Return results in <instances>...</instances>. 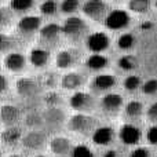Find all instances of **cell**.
Segmentation results:
<instances>
[{"label":"cell","instance_id":"d4e9b609","mask_svg":"<svg viewBox=\"0 0 157 157\" xmlns=\"http://www.w3.org/2000/svg\"><path fill=\"white\" fill-rule=\"evenodd\" d=\"M35 6V0H10V7L11 10L17 11V13H24L28 11Z\"/></svg>","mask_w":157,"mask_h":157},{"label":"cell","instance_id":"60d3db41","mask_svg":"<svg viewBox=\"0 0 157 157\" xmlns=\"http://www.w3.org/2000/svg\"><path fill=\"white\" fill-rule=\"evenodd\" d=\"M141 26H142V29H144V30H149V29H152L153 24H152V22H144Z\"/></svg>","mask_w":157,"mask_h":157},{"label":"cell","instance_id":"d6a6232c","mask_svg":"<svg viewBox=\"0 0 157 157\" xmlns=\"http://www.w3.org/2000/svg\"><path fill=\"white\" fill-rule=\"evenodd\" d=\"M57 11V2L55 0H44L40 4V13L44 15H52Z\"/></svg>","mask_w":157,"mask_h":157},{"label":"cell","instance_id":"e575fe53","mask_svg":"<svg viewBox=\"0 0 157 157\" xmlns=\"http://www.w3.org/2000/svg\"><path fill=\"white\" fill-rule=\"evenodd\" d=\"M146 117H147V120L149 121H152V123H157V102L155 103H152V105L147 108V110H146Z\"/></svg>","mask_w":157,"mask_h":157},{"label":"cell","instance_id":"ee69618b","mask_svg":"<svg viewBox=\"0 0 157 157\" xmlns=\"http://www.w3.org/2000/svg\"><path fill=\"white\" fill-rule=\"evenodd\" d=\"M0 157H2V150H0Z\"/></svg>","mask_w":157,"mask_h":157},{"label":"cell","instance_id":"6da1fadb","mask_svg":"<svg viewBox=\"0 0 157 157\" xmlns=\"http://www.w3.org/2000/svg\"><path fill=\"white\" fill-rule=\"evenodd\" d=\"M68 127H69V130L73 131V132L87 135V134H90V132L91 134L94 132V130L98 127V123H97V120L92 116H90V114L78 113L77 112L76 114H73V116L69 119Z\"/></svg>","mask_w":157,"mask_h":157},{"label":"cell","instance_id":"3957f363","mask_svg":"<svg viewBox=\"0 0 157 157\" xmlns=\"http://www.w3.org/2000/svg\"><path fill=\"white\" fill-rule=\"evenodd\" d=\"M130 14L125 10L121 8H116V10H112L108 13V15L105 17L103 22H105V26L110 30H121L130 25Z\"/></svg>","mask_w":157,"mask_h":157},{"label":"cell","instance_id":"ac0fdd59","mask_svg":"<svg viewBox=\"0 0 157 157\" xmlns=\"http://www.w3.org/2000/svg\"><path fill=\"white\" fill-rule=\"evenodd\" d=\"M4 66L11 72H21L26 66V57L21 52L10 51L4 58Z\"/></svg>","mask_w":157,"mask_h":157},{"label":"cell","instance_id":"836d02e7","mask_svg":"<svg viewBox=\"0 0 157 157\" xmlns=\"http://www.w3.org/2000/svg\"><path fill=\"white\" fill-rule=\"evenodd\" d=\"M146 141L150 145H157V124L152 125L149 130L146 131Z\"/></svg>","mask_w":157,"mask_h":157},{"label":"cell","instance_id":"1f68e13d","mask_svg":"<svg viewBox=\"0 0 157 157\" xmlns=\"http://www.w3.org/2000/svg\"><path fill=\"white\" fill-rule=\"evenodd\" d=\"M14 46H15V41H14L10 36L0 33V52L11 51Z\"/></svg>","mask_w":157,"mask_h":157},{"label":"cell","instance_id":"ffe728a7","mask_svg":"<svg viewBox=\"0 0 157 157\" xmlns=\"http://www.w3.org/2000/svg\"><path fill=\"white\" fill-rule=\"evenodd\" d=\"M50 52L46 48H32L29 52V62L35 68H44L48 63Z\"/></svg>","mask_w":157,"mask_h":157},{"label":"cell","instance_id":"e0dca14e","mask_svg":"<svg viewBox=\"0 0 157 157\" xmlns=\"http://www.w3.org/2000/svg\"><path fill=\"white\" fill-rule=\"evenodd\" d=\"M78 54L73 48H65L61 50L55 57V65L59 69H71L75 63L77 62Z\"/></svg>","mask_w":157,"mask_h":157},{"label":"cell","instance_id":"7402d4cb","mask_svg":"<svg viewBox=\"0 0 157 157\" xmlns=\"http://www.w3.org/2000/svg\"><path fill=\"white\" fill-rule=\"evenodd\" d=\"M86 66L91 71H102L108 66V58L99 52H92L86 59Z\"/></svg>","mask_w":157,"mask_h":157},{"label":"cell","instance_id":"603a6c76","mask_svg":"<svg viewBox=\"0 0 157 157\" xmlns=\"http://www.w3.org/2000/svg\"><path fill=\"white\" fill-rule=\"evenodd\" d=\"M124 113L130 119H138L142 113H144V105L139 101H130L127 105L124 106Z\"/></svg>","mask_w":157,"mask_h":157},{"label":"cell","instance_id":"ba28073f","mask_svg":"<svg viewBox=\"0 0 157 157\" xmlns=\"http://www.w3.org/2000/svg\"><path fill=\"white\" fill-rule=\"evenodd\" d=\"M50 150L57 157H68L73 149V145L66 136H54L48 144Z\"/></svg>","mask_w":157,"mask_h":157},{"label":"cell","instance_id":"8d00e7d4","mask_svg":"<svg viewBox=\"0 0 157 157\" xmlns=\"http://www.w3.org/2000/svg\"><path fill=\"white\" fill-rule=\"evenodd\" d=\"M47 102V105L50 106H57L58 101H59V95L57 94V92H48V94L46 95V99H44Z\"/></svg>","mask_w":157,"mask_h":157},{"label":"cell","instance_id":"9c48e42d","mask_svg":"<svg viewBox=\"0 0 157 157\" xmlns=\"http://www.w3.org/2000/svg\"><path fill=\"white\" fill-rule=\"evenodd\" d=\"M21 120V110L17 106L6 103L0 108V123L6 127L17 125Z\"/></svg>","mask_w":157,"mask_h":157},{"label":"cell","instance_id":"ab89813d","mask_svg":"<svg viewBox=\"0 0 157 157\" xmlns=\"http://www.w3.org/2000/svg\"><path fill=\"white\" fill-rule=\"evenodd\" d=\"M116 156H117V153H116V150H113V149L108 150V152L103 155V157H116Z\"/></svg>","mask_w":157,"mask_h":157},{"label":"cell","instance_id":"8992f818","mask_svg":"<svg viewBox=\"0 0 157 157\" xmlns=\"http://www.w3.org/2000/svg\"><path fill=\"white\" fill-rule=\"evenodd\" d=\"M86 44H87V48L91 52L102 54L110 46V40H109V36L105 32H94L91 35H88Z\"/></svg>","mask_w":157,"mask_h":157},{"label":"cell","instance_id":"f6af8a7d","mask_svg":"<svg viewBox=\"0 0 157 157\" xmlns=\"http://www.w3.org/2000/svg\"><path fill=\"white\" fill-rule=\"evenodd\" d=\"M156 7H157V0H156Z\"/></svg>","mask_w":157,"mask_h":157},{"label":"cell","instance_id":"4dcf8cb0","mask_svg":"<svg viewBox=\"0 0 157 157\" xmlns=\"http://www.w3.org/2000/svg\"><path fill=\"white\" fill-rule=\"evenodd\" d=\"M141 90L146 95H156L157 94V78H149L145 83H142Z\"/></svg>","mask_w":157,"mask_h":157},{"label":"cell","instance_id":"5b68a950","mask_svg":"<svg viewBox=\"0 0 157 157\" xmlns=\"http://www.w3.org/2000/svg\"><path fill=\"white\" fill-rule=\"evenodd\" d=\"M81 10L84 15L92 21H103L108 15V4L105 0H86Z\"/></svg>","mask_w":157,"mask_h":157},{"label":"cell","instance_id":"f546056e","mask_svg":"<svg viewBox=\"0 0 157 157\" xmlns=\"http://www.w3.org/2000/svg\"><path fill=\"white\" fill-rule=\"evenodd\" d=\"M78 7H80L78 0H62L61 3V11L65 14H73L78 10Z\"/></svg>","mask_w":157,"mask_h":157},{"label":"cell","instance_id":"52a82bcc","mask_svg":"<svg viewBox=\"0 0 157 157\" xmlns=\"http://www.w3.org/2000/svg\"><path fill=\"white\" fill-rule=\"evenodd\" d=\"M119 138L127 146H134L142 138V131L134 124H123L119 130Z\"/></svg>","mask_w":157,"mask_h":157},{"label":"cell","instance_id":"74e56055","mask_svg":"<svg viewBox=\"0 0 157 157\" xmlns=\"http://www.w3.org/2000/svg\"><path fill=\"white\" fill-rule=\"evenodd\" d=\"M8 19H10V14H8V11L6 10V8L0 7V26L7 25Z\"/></svg>","mask_w":157,"mask_h":157},{"label":"cell","instance_id":"2e32d148","mask_svg":"<svg viewBox=\"0 0 157 157\" xmlns=\"http://www.w3.org/2000/svg\"><path fill=\"white\" fill-rule=\"evenodd\" d=\"M22 145L29 150H39L44 146L46 144V135L41 131H30L26 135L22 136L21 139Z\"/></svg>","mask_w":157,"mask_h":157},{"label":"cell","instance_id":"bcb514c9","mask_svg":"<svg viewBox=\"0 0 157 157\" xmlns=\"http://www.w3.org/2000/svg\"><path fill=\"white\" fill-rule=\"evenodd\" d=\"M156 157H157V156H156Z\"/></svg>","mask_w":157,"mask_h":157},{"label":"cell","instance_id":"cb8c5ba5","mask_svg":"<svg viewBox=\"0 0 157 157\" xmlns=\"http://www.w3.org/2000/svg\"><path fill=\"white\" fill-rule=\"evenodd\" d=\"M152 0H128V8L135 14H145L149 11Z\"/></svg>","mask_w":157,"mask_h":157},{"label":"cell","instance_id":"30bf717a","mask_svg":"<svg viewBox=\"0 0 157 157\" xmlns=\"http://www.w3.org/2000/svg\"><path fill=\"white\" fill-rule=\"evenodd\" d=\"M101 108L108 114H116L123 109V97L120 94H106L101 99Z\"/></svg>","mask_w":157,"mask_h":157},{"label":"cell","instance_id":"d6986e66","mask_svg":"<svg viewBox=\"0 0 157 157\" xmlns=\"http://www.w3.org/2000/svg\"><path fill=\"white\" fill-rule=\"evenodd\" d=\"M0 139H2V142L4 145H7V146H14V145H17L22 139V131L19 130L17 125L6 127L4 131L0 134Z\"/></svg>","mask_w":157,"mask_h":157},{"label":"cell","instance_id":"7bdbcfd3","mask_svg":"<svg viewBox=\"0 0 157 157\" xmlns=\"http://www.w3.org/2000/svg\"><path fill=\"white\" fill-rule=\"evenodd\" d=\"M35 157H48V156H44V155H37V156H35Z\"/></svg>","mask_w":157,"mask_h":157},{"label":"cell","instance_id":"277c9868","mask_svg":"<svg viewBox=\"0 0 157 157\" xmlns=\"http://www.w3.org/2000/svg\"><path fill=\"white\" fill-rule=\"evenodd\" d=\"M69 105H71V108L73 110L78 112V113H88V112L94 110L95 99L88 92L76 91L69 98Z\"/></svg>","mask_w":157,"mask_h":157},{"label":"cell","instance_id":"d590c367","mask_svg":"<svg viewBox=\"0 0 157 157\" xmlns=\"http://www.w3.org/2000/svg\"><path fill=\"white\" fill-rule=\"evenodd\" d=\"M130 157H150V152L147 147L139 146V147H135V149L130 153Z\"/></svg>","mask_w":157,"mask_h":157},{"label":"cell","instance_id":"7a4b0ae2","mask_svg":"<svg viewBox=\"0 0 157 157\" xmlns=\"http://www.w3.org/2000/svg\"><path fill=\"white\" fill-rule=\"evenodd\" d=\"M61 29H62V35L66 36L68 39L78 40L87 32V24L80 17H69L65 19Z\"/></svg>","mask_w":157,"mask_h":157},{"label":"cell","instance_id":"4316f807","mask_svg":"<svg viewBox=\"0 0 157 157\" xmlns=\"http://www.w3.org/2000/svg\"><path fill=\"white\" fill-rule=\"evenodd\" d=\"M119 66L123 71H134L138 66V61L134 55H123L119 58Z\"/></svg>","mask_w":157,"mask_h":157},{"label":"cell","instance_id":"9a60e30c","mask_svg":"<svg viewBox=\"0 0 157 157\" xmlns=\"http://www.w3.org/2000/svg\"><path fill=\"white\" fill-rule=\"evenodd\" d=\"M91 138L92 142L98 146H108L113 142L114 139V131L112 127H97L94 130V132L91 134Z\"/></svg>","mask_w":157,"mask_h":157},{"label":"cell","instance_id":"83f0119b","mask_svg":"<svg viewBox=\"0 0 157 157\" xmlns=\"http://www.w3.org/2000/svg\"><path fill=\"white\" fill-rule=\"evenodd\" d=\"M123 86H124V88L127 90V91H135V90H138L139 87L142 86V80H141V77L136 76V75H130V76H127L124 78Z\"/></svg>","mask_w":157,"mask_h":157},{"label":"cell","instance_id":"b9f144b4","mask_svg":"<svg viewBox=\"0 0 157 157\" xmlns=\"http://www.w3.org/2000/svg\"><path fill=\"white\" fill-rule=\"evenodd\" d=\"M8 157H22V156L21 155H17V153H15V155H10Z\"/></svg>","mask_w":157,"mask_h":157},{"label":"cell","instance_id":"44dd1931","mask_svg":"<svg viewBox=\"0 0 157 157\" xmlns=\"http://www.w3.org/2000/svg\"><path fill=\"white\" fill-rule=\"evenodd\" d=\"M83 84H84V77L78 73H73V72L63 75L62 78H61V86L65 90H77Z\"/></svg>","mask_w":157,"mask_h":157},{"label":"cell","instance_id":"7c38bea8","mask_svg":"<svg viewBox=\"0 0 157 157\" xmlns=\"http://www.w3.org/2000/svg\"><path fill=\"white\" fill-rule=\"evenodd\" d=\"M18 32L22 35H32V33L40 30L41 28V18L36 15H28V17H22L18 21Z\"/></svg>","mask_w":157,"mask_h":157},{"label":"cell","instance_id":"8fae6325","mask_svg":"<svg viewBox=\"0 0 157 157\" xmlns=\"http://www.w3.org/2000/svg\"><path fill=\"white\" fill-rule=\"evenodd\" d=\"M39 35H40V39L43 43L54 46V44L59 40V36L62 35V29H61V26L57 24H47L40 28Z\"/></svg>","mask_w":157,"mask_h":157},{"label":"cell","instance_id":"f35d334b","mask_svg":"<svg viewBox=\"0 0 157 157\" xmlns=\"http://www.w3.org/2000/svg\"><path fill=\"white\" fill-rule=\"evenodd\" d=\"M8 88V81H7V77L4 75H0V94L6 92Z\"/></svg>","mask_w":157,"mask_h":157},{"label":"cell","instance_id":"5bb4252c","mask_svg":"<svg viewBox=\"0 0 157 157\" xmlns=\"http://www.w3.org/2000/svg\"><path fill=\"white\" fill-rule=\"evenodd\" d=\"M40 91V84L30 77H22L17 81V92L22 97H35Z\"/></svg>","mask_w":157,"mask_h":157},{"label":"cell","instance_id":"4fadbf2b","mask_svg":"<svg viewBox=\"0 0 157 157\" xmlns=\"http://www.w3.org/2000/svg\"><path fill=\"white\" fill-rule=\"evenodd\" d=\"M117 84V78L113 75L109 73H99L91 81V87L94 91L98 92H103V91H109L113 87H116Z\"/></svg>","mask_w":157,"mask_h":157},{"label":"cell","instance_id":"f1b7e54d","mask_svg":"<svg viewBox=\"0 0 157 157\" xmlns=\"http://www.w3.org/2000/svg\"><path fill=\"white\" fill-rule=\"evenodd\" d=\"M69 157H94V153L86 145H77V146H73Z\"/></svg>","mask_w":157,"mask_h":157},{"label":"cell","instance_id":"484cf974","mask_svg":"<svg viewBox=\"0 0 157 157\" xmlns=\"http://www.w3.org/2000/svg\"><path fill=\"white\" fill-rule=\"evenodd\" d=\"M117 46L120 50H131L135 46V36L131 33H123L119 39H117Z\"/></svg>","mask_w":157,"mask_h":157}]
</instances>
